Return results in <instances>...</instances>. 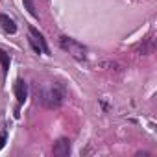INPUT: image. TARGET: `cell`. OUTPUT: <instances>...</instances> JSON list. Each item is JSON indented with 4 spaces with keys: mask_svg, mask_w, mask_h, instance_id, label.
Here are the masks:
<instances>
[{
    "mask_svg": "<svg viewBox=\"0 0 157 157\" xmlns=\"http://www.w3.org/2000/svg\"><path fill=\"white\" fill-rule=\"evenodd\" d=\"M15 96H17L19 104L26 102V98H28V85H26L24 80H17V83H15Z\"/></svg>",
    "mask_w": 157,
    "mask_h": 157,
    "instance_id": "5",
    "label": "cell"
},
{
    "mask_svg": "<svg viewBox=\"0 0 157 157\" xmlns=\"http://www.w3.org/2000/svg\"><path fill=\"white\" fill-rule=\"evenodd\" d=\"M59 44H61V48H63L65 52H68V54H70L74 59H78V61H83V59L87 57L85 46L80 44L78 41H74V39H70V37H61V39H59Z\"/></svg>",
    "mask_w": 157,
    "mask_h": 157,
    "instance_id": "2",
    "label": "cell"
},
{
    "mask_svg": "<svg viewBox=\"0 0 157 157\" xmlns=\"http://www.w3.org/2000/svg\"><path fill=\"white\" fill-rule=\"evenodd\" d=\"M4 142H6V133H0V150H2Z\"/></svg>",
    "mask_w": 157,
    "mask_h": 157,
    "instance_id": "11",
    "label": "cell"
},
{
    "mask_svg": "<svg viewBox=\"0 0 157 157\" xmlns=\"http://www.w3.org/2000/svg\"><path fill=\"white\" fill-rule=\"evenodd\" d=\"M0 65H2V70H4V72L10 70V56H8L4 50H0Z\"/></svg>",
    "mask_w": 157,
    "mask_h": 157,
    "instance_id": "8",
    "label": "cell"
},
{
    "mask_svg": "<svg viewBox=\"0 0 157 157\" xmlns=\"http://www.w3.org/2000/svg\"><path fill=\"white\" fill-rule=\"evenodd\" d=\"M70 153V140L68 139H59L56 144H54V155L57 157H67Z\"/></svg>",
    "mask_w": 157,
    "mask_h": 157,
    "instance_id": "3",
    "label": "cell"
},
{
    "mask_svg": "<svg viewBox=\"0 0 157 157\" xmlns=\"http://www.w3.org/2000/svg\"><path fill=\"white\" fill-rule=\"evenodd\" d=\"M30 37L39 44V48H41V52L43 54H50V48H48V44H46V41H44V37H43V33H39V30H35L33 26H30Z\"/></svg>",
    "mask_w": 157,
    "mask_h": 157,
    "instance_id": "4",
    "label": "cell"
},
{
    "mask_svg": "<svg viewBox=\"0 0 157 157\" xmlns=\"http://www.w3.org/2000/svg\"><path fill=\"white\" fill-rule=\"evenodd\" d=\"M0 26H2V30H4L6 33H15V32H17V24H15V21L10 19V17L4 15V13H0Z\"/></svg>",
    "mask_w": 157,
    "mask_h": 157,
    "instance_id": "6",
    "label": "cell"
},
{
    "mask_svg": "<svg viewBox=\"0 0 157 157\" xmlns=\"http://www.w3.org/2000/svg\"><path fill=\"white\" fill-rule=\"evenodd\" d=\"M22 2H24V8L28 10V13L32 15V17H39V13H37V10H35V4H33V0H22Z\"/></svg>",
    "mask_w": 157,
    "mask_h": 157,
    "instance_id": "9",
    "label": "cell"
},
{
    "mask_svg": "<svg viewBox=\"0 0 157 157\" xmlns=\"http://www.w3.org/2000/svg\"><path fill=\"white\" fill-rule=\"evenodd\" d=\"M151 50H153V39H146V43L139 46V52H140L142 56H146V54H150Z\"/></svg>",
    "mask_w": 157,
    "mask_h": 157,
    "instance_id": "7",
    "label": "cell"
},
{
    "mask_svg": "<svg viewBox=\"0 0 157 157\" xmlns=\"http://www.w3.org/2000/svg\"><path fill=\"white\" fill-rule=\"evenodd\" d=\"M37 100L46 109H57L65 100V85L57 82H46L37 87Z\"/></svg>",
    "mask_w": 157,
    "mask_h": 157,
    "instance_id": "1",
    "label": "cell"
},
{
    "mask_svg": "<svg viewBox=\"0 0 157 157\" xmlns=\"http://www.w3.org/2000/svg\"><path fill=\"white\" fill-rule=\"evenodd\" d=\"M30 44H32V46H33V50H35V52H37V54H39V52H41V48H39V44H37V43H35V41H33V39H32V37H30Z\"/></svg>",
    "mask_w": 157,
    "mask_h": 157,
    "instance_id": "10",
    "label": "cell"
}]
</instances>
